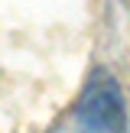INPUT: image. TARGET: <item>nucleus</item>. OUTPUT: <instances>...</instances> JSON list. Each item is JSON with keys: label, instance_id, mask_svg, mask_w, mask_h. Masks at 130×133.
<instances>
[{"label": "nucleus", "instance_id": "nucleus-1", "mask_svg": "<svg viewBox=\"0 0 130 133\" xmlns=\"http://www.w3.org/2000/svg\"><path fill=\"white\" fill-rule=\"evenodd\" d=\"M72 117H75V127L81 130H124L127 110H124L120 84L107 71H94L91 81L84 84Z\"/></svg>", "mask_w": 130, "mask_h": 133}]
</instances>
